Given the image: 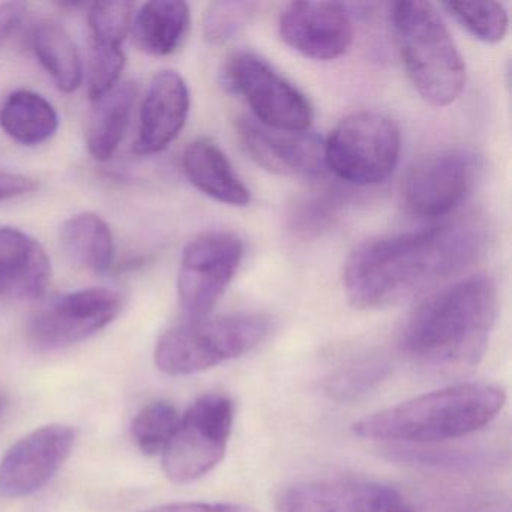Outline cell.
Segmentation results:
<instances>
[{
    "label": "cell",
    "mask_w": 512,
    "mask_h": 512,
    "mask_svg": "<svg viewBox=\"0 0 512 512\" xmlns=\"http://www.w3.org/2000/svg\"><path fill=\"white\" fill-rule=\"evenodd\" d=\"M482 245L484 227L475 218H455L418 232L370 239L347 259V298L361 310L400 304L461 271L475 260Z\"/></svg>",
    "instance_id": "obj_1"
},
{
    "label": "cell",
    "mask_w": 512,
    "mask_h": 512,
    "mask_svg": "<svg viewBox=\"0 0 512 512\" xmlns=\"http://www.w3.org/2000/svg\"><path fill=\"white\" fill-rule=\"evenodd\" d=\"M496 317V284L488 275H472L419 302L404 325L401 346L422 364L475 365L487 350Z\"/></svg>",
    "instance_id": "obj_2"
},
{
    "label": "cell",
    "mask_w": 512,
    "mask_h": 512,
    "mask_svg": "<svg viewBox=\"0 0 512 512\" xmlns=\"http://www.w3.org/2000/svg\"><path fill=\"white\" fill-rule=\"evenodd\" d=\"M505 401L499 385L460 383L371 413L355 422L352 430L362 439L430 445L481 430L496 418Z\"/></svg>",
    "instance_id": "obj_3"
},
{
    "label": "cell",
    "mask_w": 512,
    "mask_h": 512,
    "mask_svg": "<svg viewBox=\"0 0 512 512\" xmlns=\"http://www.w3.org/2000/svg\"><path fill=\"white\" fill-rule=\"evenodd\" d=\"M391 19L401 61L422 100L434 107L458 100L466 65L437 8L422 0L397 2Z\"/></svg>",
    "instance_id": "obj_4"
},
{
    "label": "cell",
    "mask_w": 512,
    "mask_h": 512,
    "mask_svg": "<svg viewBox=\"0 0 512 512\" xmlns=\"http://www.w3.org/2000/svg\"><path fill=\"white\" fill-rule=\"evenodd\" d=\"M269 320L259 314L188 319L164 332L155 365L169 376H191L244 356L262 343Z\"/></svg>",
    "instance_id": "obj_5"
},
{
    "label": "cell",
    "mask_w": 512,
    "mask_h": 512,
    "mask_svg": "<svg viewBox=\"0 0 512 512\" xmlns=\"http://www.w3.org/2000/svg\"><path fill=\"white\" fill-rule=\"evenodd\" d=\"M326 169L355 185L386 181L400 161L401 131L394 119L371 110L338 122L323 143Z\"/></svg>",
    "instance_id": "obj_6"
},
{
    "label": "cell",
    "mask_w": 512,
    "mask_h": 512,
    "mask_svg": "<svg viewBox=\"0 0 512 512\" xmlns=\"http://www.w3.org/2000/svg\"><path fill=\"white\" fill-rule=\"evenodd\" d=\"M235 421V404L224 394L197 398L182 416L163 451V470L175 484L208 475L226 455Z\"/></svg>",
    "instance_id": "obj_7"
},
{
    "label": "cell",
    "mask_w": 512,
    "mask_h": 512,
    "mask_svg": "<svg viewBox=\"0 0 512 512\" xmlns=\"http://www.w3.org/2000/svg\"><path fill=\"white\" fill-rule=\"evenodd\" d=\"M223 76L227 88L244 98L259 124L286 133H304L311 127L310 101L256 53L230 55Z\"/></svg>",
    "instance_id": "obj_8"
},
{
    "label": "cell",
    "mask_w": 512,
    "mask_h": 512,
    "mask_svg": "<svg viewBox=\"0 0 512 512\" xmlns=\"http://www.w3.org/2000/svg\"><path fill=\"white\" fill-rule=\"evenodd\" d=\"M479 172L481 158L463 146L424 155L404 176L401 184L404 208L419 218L445 217L470 196Z\"/></svg>",
    "instance_id": "obj_9"
},
{
    "label": "cell",
    "mask_w": 512,
    "mask_h": 512,
    "mask_svg": "<svg viewBox=\"0 0 512 512\" xmlns=\"http://www.w3.org/2000/svg\"><path fill=\"white\" fill-rule=\"evenodd\" d=\"M245 244L236 233L206 232L182 253L178 295L188 319L209 316L244 259Z\"/></svg>",
    "instance_id": "obj_10"
},
{
    "label": "cell",
    "mask_w": 512,
    "mask_h": 512,
    "mask_svg": "<svg viewBox=\"0 0 512 512\" xmlns=\"http://www.w3.org/2000/svg\"><path fill=\"white\" fill-rule=\"evenodd\" d=\"M122 308L124 296L106 287L67 293L32 317L29 340L41 352L67 349L103 331Z\"/></svg>",
    "instance_id": "obj_11"
},
{
    "label": "cell",
    "mask_w": 512,
    "mask_h": 512,
    "mask_svg": "<svg viewBox=\"0 0 512 512\" xmlns=\"http://www.w3.org/2000/svg\"><path fill=\"white\" fill-rule=\"evenodd\" d=\"M76 445V430L46 425L14 443L0 460V497L20 499L46 487Z\"/></svg>",
    "instance_id": "obj_12"
},
{
    "label": "cell",
    "mask_w": 512,
    "mask_h": 512,
    "mask_svg": "<svg viewBox=\"0 0 512 512\" xmlns=\"http://www.w3.org/2000/svg\"><path fill=\"white\" fill-rule=\"evenodd\" d=\"M277 512H413L403 493L362 479L299 482L281 491Z\"/></svg>",
    "instance_id": "obj_13"
},
{
    "label": "cell",
    "mask_w": 512,
    "mask_h": 512,
    "mask_svg": "<svg viewBox=\"0 0 512 512\" xmlns=\"http://www.w3.org/2000/svg\"><path fill=\"white\" fill-rule=\"evenodd\" d=\"M280 35L287 46L313 61H335L353 43L346 8L337 2H293L280 17Z\"/></svg>",
    "instance_id": "obj_14"
},
{
    "label": "cell",
    "mask_w": 512,
    "mask_h": 512,
    "mask_svg": "<svg viewBox=\"0 0 512 512\" xmlns=\"http://www.w3.org/2000/svg\"><path fill=\"white\" fill-rule=\"evenodd\" d=\"M236 128L247 154L269 172L304 178L325 172L323 142L314 134L272 130L247 118Z\"/></svg>",
    "instance_id": "obj_15"
},
{
    "label": "cell",
    "mask_w": 512,
    "mask_h": 512,
    "mask_svg": "<svg viewBox=\"0 0 512 512\" xmlns=\"http://www.w3.org/2000/svg\"><path fill=\"white\" fill-rule=\"evenodd\" d=\"M190 89L176 71H161L152 79L140 109L134 152L154 155L169 148L187 124Z\"/></svg>",
    "instance_id": "obj_16"
},
{
    "label": "cell",
    "mask_w": 512,
    "mask_h": 512,
    "mask_svg": "<svg viewBox=\"0 0 512 512\" xmlns=\"http://www.w3.org/2000/svg\"><path fill=\"white\" fill-rule=\"evenodd\" d=\"M52 266L37 239L0 227V298L40 299L49 289Z\"/></svg>",
    "instance_id": "obj_17"
},
{
    "label": "cell",
    "mask_w": 512,
    "mask_h": 512,
    "mask_svg": "<svg viewBox=\"0 0 512 512\" xmlns=\"http://www.w3.org/2000/svg\"><path fill=\"white\" fill-rule=\"evenodd\" d=\"M182 169L188 181L211 199L229 206H247L250 203L247 185L212 140L191 142L182 155Z\"/></svg>",
    "instance_id": "obj_18"
},
{
    "label": "cell",
    "mask_w": 512,
    "mask_h": 512,
    "mask_svg": "<svg viewBox=\"0 0 512 512\" xmlns=\"http://www.w3.org/2000/svg\"><path fill=\"white\" fill-rule=\"evenodd\" d=\"M190 7L181 0H154L134 13L133 32L137 46L154 56L178 52L190 32Z\"/></svg>",
    "instance_id": "obj_19"
},
{
    "label": "cell",
    "mask_w": 512,
    "mask_h": 512,
    "mask_svg": "<svg viewBox=\"0 0 512 512\" xmlns=\"http://www.w3.org/2000/svg\"><path fill=\"white\" fill-rule=\"evenodd\" d=\"M137 86L125 82L94 101L88 124L86 146L89 154L98 161L112 160L124 140L136 104Z\"/></svg>",
    "instance_id": "obj_20"
},
{
    "label": "cell",
    "mask_w": 512,
    "mask_h": 512,
    "mask_svg": "<svg viewBox=\"0 0 512 512\" xmlns=\"http://www.w3.org/2000/svg\"><path fill=\"white\" fill-rule=\"evenodd\" d=\"M61 244L76 265L94 274H106L115 262L112 229L92 212L74 215L62 224Z\"/></svg>",
    "instance_id": "obj_21"
},
{
    "label": "cell",
    "mask_w": 512,
    "mask_h": 512,
    "mask_svg": "<svg viewBox=\"0 0 512 512\" xmlns=\"http://www.w3.org/2000/svg\"><path fill=\"white\" fill-rule=\"evenodd\" d=\"M0 127L20 145L40 146L55 136L59 116L55 107L40 94L17 91L0 109Z\"/></svg>",
    "instance_id": "obj_22"
},
{
    "label": "cell",
    "mask_w": 512,
    "mask_h": 512,
    "mask_svg": "<svg viewBox=\"0 0 512 512\" xmlns=\"http://www.w3.org/2000/svg\"><path fill=\"white\" fill-rule=\"evenodd\" d=\"M32 47L59 91L71 94L79 89L83 82L82 58L76 44L59 23L41 22L32 34Z\"/></svg>",
    "instance_id": "obj_23"
},
{
    "label": "cell",
    "mask_w": 512,
    "mask_h": 512,
    "mask_svg": "<svg viewBox=\"0 0 512 512\" xmlns=\"http://www.w3.org/2000/svg\"><path fill=\"white\" fill-rule=\"evenodd\" d=\"M389 365L380 359L353 362L326 379L325 392L338 403H353L373 392L389 376Z\"/></svg>",
    "instance_id": "obj_24"
},
{
    "label": "cell",
    "mask_w": 512,
    "mask_h": 512,
    "mask_svg": "<svg viewBox=\"0 0 512 512\" xmlns=\"http://www.w3.org/2000/svg\"><path fill=\"white\" fill-rule=\"evenodd\" d=\"M446 13L482 43L497 44L508 32V13L499 2H446Z\"/></svg>",
    "instance_id": "obj_25"
},
{
    "label": "cell",
    "mask_w": 512,
    "mask_h": 512,
    "mask_svg": "<svg viewBox=\"0 0 512 512\" xmlns=\"http://www.w3.org/2000/svg\"><path fill=\"white\" fill-rule=\"evenodd\" d=\"M181 422L178 410L167 401H154L140 410L131 425L137 448L146 455L163 454Z\"/></svg>",
    "instance_id": "obj_26"
},
{
    "label": "cell",
    "mask_w": 512,
    "mask_h": 512,
    "mask_svg": "<svg viewBox=\"0 0 512 512\" xmlns=\"http://www.w3.org/2000/svg\"><path fill=\"white\" fill-rule=\"evenodd\" d=\"M413 512H506L508 499L487 488H452L431 494Z\"/></svg>",
    "instance_id": "obj_27"
},
{
    "label": "cell",
    "mask_w": 512,
    "mask_h": 512,
    "mask_svg": "<svg viewBox=\"0 0 512 512\" xmlns=\"http://www.w3.org/2000/svg\"><path fill=\"white\" fill-rule=\"evenodd\" d=\"M136 5L127 0L95 2L88 13L89 40L109 46L122 47L131 32Z\"/></svg>",
    "instance_id": "obj_28"
},
{
    "label": "cell",
    "mask_w": 512,
    "mask_h": 512,
    "mask_svg": "<svg viewBox=\"0 0 512 512\" xmlns=\"http://www.w3.org/2000/svg\"><path fill=\"white\" fill-rule=\"evenodd\" d=\"M257 4L221 0L209 5L203 22L206 41L214 46H223L235 40L253 19Z\"/></svg>",
    "instance_id": "obj_29"
},
{
    "label": "cell",
    "mask_w": 512,
    "mask_h": 512,
    "mask_svg": "<svg viewBox=\"0 0 512 512\" xmlns=\"http://www.w3.org/2000/svg\"><path fill=\"white\" fill-rule=\"evenodd\" d=\"M391 458L413 466L442 470H478L490 464V458L482 452L458 451V449L395 448Z\"/></svg>",
    "instance_id": "obj_30"
},
{
    "label": "cell",
    "mask_w": 512,
    "mask_h": 512,
    "mask_svg": "<svg viewBox=\"0 0 512 512\" xmlns=\"http://www.w3.org/2000/svg\"><path fill=\"white\" fill-rule=\"evenodd\" d=\"M124 68L125 53L122 47L89 40L88 94L91 100H98L119 85Z\"/></svg>",
    "instance_id": "obj_31"
},
{
    "label": "cell",
    "mask_w": 512,
    "mask_h": 512,
    "mask_svg": "<svg viewBox=\"0 0 512 512\" xmlns=\"http://www.w3.org/2000/svg\"><path fill=\"white\" fill-rule=\"evenodd\" d=\"M338 205H340V200L334 194H329V191L302 203L301 208L293 217L296 229L308 233L319 232L334 217Z\"/></svg>",
    "instance_id": "obj_32"
},
{
    "label": "cell",
    "mask_w": 512,
    "mask_h": 512,
    "mask_svg": "<svg viewBox=\"0 0 512 512\" xmlns=\"http://www.w3.org/2000/svg\"><path fill=\"white\" fill-rule=\"evenodd\" d=\"M146 512H254L247 506L233 503L182 502L157 506Z\"/></svg>",
    "instance_id": "obj_33"
},
{
    "label": "cell",
    "mask_w": 512,
    "mask_h": 512,
    "mask_svg": "<svg viewBox=\"0 0 512 512\" xmlns=\"http://www.w3.org/2000/svg\"><path fill=\"white\" fill-rule=\"evenodd\" d=\"M26 7L20 2H5L0 4V47L4 46L11 35L19 29Z\"/></svg>",
    "instance_id": "obj_34"
},
{
    "label": "cell",
    "mask_w": 512,
    "mask_h": 512,
    "mask_svg": "<svg viewBox=\"0 0 512 512\" xmlns=\"http://www.w3.org/2000/svg\"><path fill=\"white\" fill-rule=\"evenodd\" d=\"M37 188V182L28 176L17 173L0 172V202L31 193Z\"/></svg>",
    "instance_id": "obj_35"
},
{
    "label": "cell",
    "mask_w": 512,
    "mask_h": 512,
    "mask_svg": "<svg viewBox=\"0 0 512 512\" xmlns=\"http://www.w3.org/2000/svg\"><path fill=\"white\" fill-rule=\"evenodd\" d=\"M5 407H7V397L4 392H0V418L4 415Z\"/></svg>",
    "instance_id": "obj_36"
}]
</instances>
